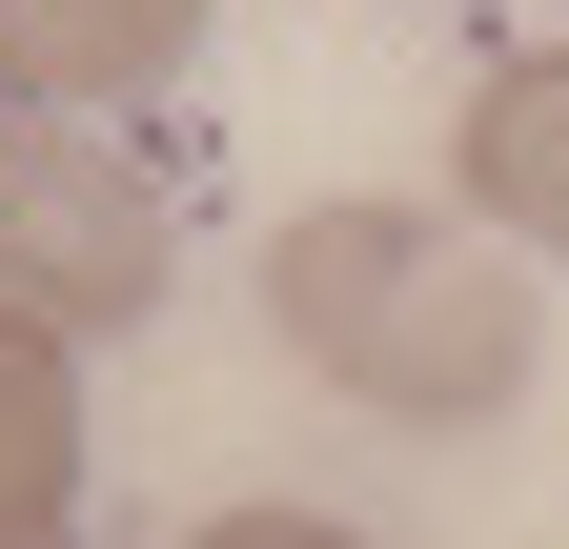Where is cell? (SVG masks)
<instances>
[{"label":"cell","mask_w":569,"mask_h":549,"mask_svg":"<svg viewBox=\"0 0 569 549\" xmlns=\"http://www.w3.org/2000/svg\"><path fill=\"white\" fill-rule=\"evenodd\" d=\"M203 0H0V102L21 122H82V102H142L183 82Z\"/></svg>","instance_id":"277c9868"},{"label":"cell","mask_w":569,"mask_h":549,"mask_svg":"<svg viewBox=\"0 0 569 549\" xmlns=\"http://www.w3.org/2000/svg\"><path fill=\"white\" fill-rule=\"evenodd\" d=\"M183 549H367V529H306V509H224V529H183Z\"/></svg>","instance_id":"8992f818"},{"label":"cell","mask_w":569,"mask_h":549,"mask_svg":"<svg viewBox=\"0 0 569 549\" xmlns=\"http://www.w3.org/2000/svg\"><path fill=\"white\" fill-rule=\"evenodd\" d=\"M163 163H122L102 122H0V306L21 326H142L163 306Z\"/></svg>","instance_id":"7a4b0ae2"},{"label":"cell","mask_w":569,"mask_h":549,"mask_svg":"<svg viewBox=\"0 0 569 549\" xmlns=\"http://www.w3.org/2000/svg\"><path fill=\"white\" fill-rule=\"evenodd\" d=\"M264 326L306 387L387 407V428H488L529 387V264L468 203H306L264 244Z\"/></svg>","instance_id":"6da1fadb"},{"label":"cell","mask_w":569,"mask_h":549,"mask_svg":"<svg viewBox=\"0 0 569 549\" xmlns=\"http://www.w3.org/2000/svg\"><path fill=\"white\" fill-rule=\"evenodd\" d=\"M448 203L488 244H529V264H569V41H529V61H488V82L448 102Z\"/></svg>","instance_id":"3957f363"},{"label":"cell","mask_w":569,"mask_h":549,"mask_svg":"<svg viewBox=\"0 0 569 549\" xmlns=\"http://www.w3.org/2000/svg\"><path fill=\"white\" fill-rule=\"evenodd\" d=\"M21 549H82V529H21Z\"/></svg>","instance_id":"52a82bcc"},{"label":"cell","mask_w":569,"mask_h":549,"mask_svg":"<svg viewBox=\"0 0 569 549\" xmlns=\"http://www.w3.org/2000/svg\"><path fill=\"white\" fill-rule=\"evenodd\" d=\"M61 489H82V387H61V326L0 306V549L61 529Z\"/></svg>","instance_id":"5b68a950"}]
</instances>
